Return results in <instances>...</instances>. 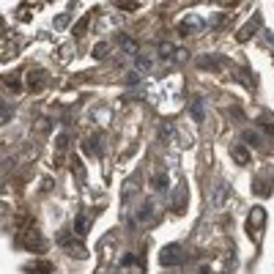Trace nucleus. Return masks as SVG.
I'll list each match as a JSON object with an SVG mask.
<instances>
[{
  "label": "nucleus",
  "mask_w": 274,
  "mask_h": 274,
  "mask_svg": "<svg viewBox=\"0 0 274 274\" xmlns=\"http://www.w3.org/2000/svg\"><path fill=\"white\" fill-rule=\"evenodd\" d=\"M184 249L179 247V244H167V247H162V252H159V263L162 266H181L184 263Z\"/></svg>",
  "instance_id": "obj_1"
},
{
  "label": "nucleus",
  "mask_w": 274,
  "mask_h": 274,
  "mask_svg": "<svg viewBox=\"0 0 274 274\" xmlns=\"http://www.w3.org/2000/svg\"><path fill=\"white\" fill-rule=\"evenodd\" d=\"M263 225H266V208L255 206L252 211H249V217H247V228H249V233H252V230H263Z\"/></svg>",
  "instance_id": "obj_2"
},
{
  "label": "nucleus",
  "mask_w": 274,
  "mask_h": 274,
  "mask_svg": "<svg viewBox=\"0 0 274 274\" xmlns=\"http://www.w3.org/2000/svg\"><path fill=\"white\" fill-rule=\"evenodd\" d=\"M44 85H47V71H42V69L28 71V88L30 91H42Z\"/></svg>",
  "instance_id": "obj_3"
},
{
  "label": "nucleus",
  "mask_w": 274,
  "mask_h": 274,
  "mask_svg": "<svg viewBox=\"0 0 274 274\" xmlns=\"http://www.w3.org/2000/svg\"><path fill=\"white\" fill-rule=\"evenodd\" d=\"M25 244L30 247V249H44V239H42V233H38L36 228H28L25 230Z\"/></svg>",
  "instance_id": "obj_4"
},
{
  "label": "nucleus",
  "mask_w": 274,
  "mask_h": 274,
  "mask_svg": "<svg viewBox=\"0 0 274 274\" xmlns=\"http://www.w3.org/2000/svg\"><path fill=\"white\" fill-rule=\"evenodd\" d=\"M198 30H203V19H198V17H187L181 22V36H187V33H198Z\"/></svg>",
  "instance_id": "obj_5"
},
{
  "label": "nucleus",
  "mask_w": 274,
  "mask_h": 274,
  "mask_svg": "<svg viewBox=\"0 0 274 274\" xmlns=\"http://www.w3.org/2000/svg\"><path fill=\"white\" fill-rule=\"evenodd\" d=\"M184 203H187V187H184V184H181V187L173 192V208H175V211H181V208H184Z\"/></svg>",
  "instance_id": "obj_6"
},
{
  "label": "nucleus",
  "mask_w": 274,
  "mask_h": 274,
  "mask_svg": "<svg viewBox=\"0 0 274 274\" xmlns=\"http://www.w3.org/2000/svg\"><path fill=\"white\" fill-rule=\"evenodd\" d=\"M88 228H91V217H85V214H80L77 220H74V233L77 236H85Z\"/></svg>",
  "instance_id": "obj_7"
},
{
  "label": "nucleus",
  "mask_w": 274,
  "mask_h": 274,
  "mask_svg": "<svg viewBox=\"0 0 274 274\" xmlns=\"http://www.w3.org/2000/svg\"><path fill=\"white\" fill-rule=\"evenodd\" d=\"M230 156L236 159L239 165H249V151L244 148V146H233V151H230Z\"/></svg>",
  "instance_id": "obj_8"
},
{
  "label": "nucleus",
  "mask_w": 274,
  "mask_h": 274,
  "mask_svg": "<svg viewBox=\"0 0 274 274\" xmlns=\"http://www.w3.org/2000/svg\"><path fill=\"white\" fill-rule=\"evenodd\" d=\"M118 44L124 47V52H126V55H137V42H134V38H129V36H118Z\"/></svg>",
  "instance_id": "obj_9"
},
{
  "label": "nucleus",
  "mask_w": 274,
  "mask_h": 274,
  "mask_svg": "<svg viewBox=\"0 0 274 274\" xmlns=\"http://www.w3.org/2000/svg\"><path fill=\"white\" fill-rule=\"evenodd\" d=\"M225 192H228V187H225V184L220 181V184H217V187H214V200H211V203H214V208H222Z\"/></svg>",
  "instance_id": "obj_10"
},
{
  "label": "nucleus",
  "mask_w": 274,
  "mask_h": 274,
  "mask_svg": "<svg viewBox=\"0 0 274 274\" xmlns=\"http://www.w3.org/2000/svg\"><path fill=\"white\" fill-rule=\"evenodd\" d=\"M175 52H179V50H175L170 42H162V44H159V55H162V58H175Z\"/></svg>",
  "instance_id": "obj_11"
},
{
  "label": "nucleus",
  "mask_w": 274,
  "mask_h": 274,
  "mask_svg": "<svg viewBox=\"0 0 274 274\" xmlns=\"http://www.w3.org/2000/svg\"><path fill=\"white\" fill-rule=\"evenodd\" d=\"M151 187H154L156 192H162V189L167 187V175H165V173H156L154 179H151Z\"/></svg>",
  "instance_id": "obj_12"
},
{
  "label": "nucleus",
  "mask_w": 274,
  "mask_h": 274,
  "mask_svg": "<svg viewBox=\"0 0 274 274\" xmlns=\"http://www.w3.org/2000/svg\"><path fill=\"white\" fill-rule=\"evenodd\" d=\"M198 66L200 69H220V58H211V55H208V58H200L198 61Z\"/></svg>",
  "instance_id": "obj_13"
},
{
  "label": "nucleus",
  "mask_w": 274,
  "mask_h": 274,
  "mask_svg": "<svg viewBox=\"0 0 274 274\" xmlns=\"http://www.w3.org/2000/svg\"><path fill=\"white\" fill-rule=\"evenodd\" d=\"M192 115H195V121H203V102L200 99H192Z\"/></svg>",
  "instance_id": "obj_14"
},
{
  "label": "nucleus",
  "mask_w": 274,
  "mask_h": 274,
  "mask_svg": "<svg viewBox=\"0 0 274 274\" xmlns=\"http://www.w3.org/2000/svg\"><path fill=\"white\" fill-rule=\"evenodd\" d=\"M244 143H247V146H258V143H261V134L247 129V132H244Z\"/></svg>",
  "instance_id": "obj_15"
},
{
  "label": "nucleus",
  "mask_w": 274,
  "mask_h": 274,
  "mask_svg": "<svg viewBox=\"0 0 274 274\" xmlns=\"http://www.w3.org/2000/svg\"><path fill=\"white\" fill-rule=\"evenodd\" d=\"M88 151H91V154H96V156L102 154V140H99V137H93V140H91V146H88Z\"/></svg>",
  "instance_id": "obj_16"
},
{
  "label": "nucleus",
  "mask_w": 274,
  "mask_h": 274,
  "mask_svg": "<svg viewBox=\"0 0 274 274\" xmlns=\"http://www.w3.org/2000/svg\"><path fill=\"white\" fill-rule=\"evenodd\" d=\"M104 55H107V44L99 42V44L93 47V58H104Z\"/></svg>",
  "instance_id": "obj_17"
},
{
  "label": "nucleus",
  "mask_w": 274,
  "mask_h": 274,
  "mask_svg": "<svg viewBox=\"0 0 274 274\" xmlns=\"http://www.w3.org/2000/svg\"><path fill=\"white\" fill-rule=\"evenodd\" d=\"M36 129H38V132H42V134H47V132H50V129H52V124H50V121H47V118H38Z\"/></svg>",
  "instance_id": "obj_18"
},
{
  "label": "nucleus",
  "mask_w": 274,
  "mask_h": 274,
  "mask_svg": "<svg viewBox=\"0 0 274 274\" xmlns=\"http://www.w3.org/2000/svg\"><path fill=\"white\" fill-rule=\"evenodd\" d=\"M69 22H71V17H69V14H61V17H58V19H55V28H58V30H61V28H66V25H69Z\"/></svg>",
  "instance_id": "obj_19"
},
{
  "label": "nucleus",
  "mask_w": 274,
  "mask_h": 274,
  "mask_svg": "<svg viewBox=\"0 0 274 274\" xmlns=\"http://www.w3.org/2000/svg\"><path fill=\"white\" fill-rule=\"evenodd\" d=\"M252 30H255V25H247V28H244V30H241V33H239V42H247V38L252 36Z\"/></svg>",
  "instance_id": "obj_20"
},
{
  "label": "nucleus",
  "mask_w": 274,
  "mask_h": 274,
  "mask_svg": "<svg viewBox=\"0 0 274 274\" xmlns=\"http://www.w3.org/2000/svg\"><path fill=\"white\" fill-rule=\"evenodd\" d=\"M261 124L269 129V132H274V118H271V115H263V118H261Z\"/></svg>",
  "instance_id": "obj_21"
},
{
  "label": "nucleus",
  "mask_w": 274,
  "mask_h": 274,
  "mask_svg": "<svg viewBox=\"0 0 274 274\" xmlns=\"http://www.w3.org/2000/svg\"><path fill=\"white\" fill-rule=\"evenodd\" d=\"M118 9H124V11H137V9H140V3H118Z\"/></svg>",
  "instance_id": "obj_22"
},
{
  "label": "nucleus",
  "mask_w": 274,
  "mask_h": 274,
  "mask_svg": "<svg viewBox=\"0 0 274 274\" xmlns=\"http://www.w3.org/2000/svg\"><path fill=\"white\" fill-rule=\"evenodd\" d=\"M140 83V77H137V71H132V74H126V85H137Z\"/></svg>",
  "instance_id": "obj_23"
},
{
  "label": "nucleus",
  "mask_w": 274,
  "mask_h": 274,
  "mask_svg": "<svg viewBox=\"0 0 274 274\" xmlns=\"http://www.w3.org/2000/svg\"><path fill=\"white\" fill-rule=\"evenodd\" d=\"M132 195H134V181H129V184H126V192H124V200H129Z\"/></svg>",
  "instance_id": "obj_24"
},
{
  "label": "nucleus",
  "mask_w": 274,
  "mask_h": 274,
  "mask_svg": "<svg viewBox=\"0 0 274 274\" xmlns=\"http://www.w3.org/2000/svg\"><path fill=\"white\" fill-rule=\"evenodd\" d=\"M148 66H151L148 58H137V69H148Z\"/></svg>",
  "instance_id": "obj_25"
},
{
  "label": "nucleus",
  "mask_w": 274,
  "mask_h": 274,
  "mask_svg": "<svg viewBox=\"0 0 274 274\" xmlns=\"http://www.w3.org/2000/svg\"><path fill=\"white\" fill-rule=\"evenodd\" d=\"M9 115H11V110H9V104H3V124H9Z\"/></svg>",
  "instance_id": "obj_26"
},
{
  "label": "nucleus",
  "mask_w": 274,
  "mask_h": 274,
  "mask_svg": "<svg viewBox=\"0 0 274 274\" xmlns=\"http://www.w3.org/2000/svg\"><path fill=\"white\" fill-rule=\"evenodd\" d=\"M200 274H211V271H208V269H206V266H203V269H200Z\"/></svg>",
  "instance_id": "obj_27"
}]
</instances>
